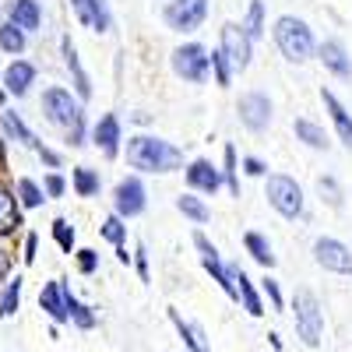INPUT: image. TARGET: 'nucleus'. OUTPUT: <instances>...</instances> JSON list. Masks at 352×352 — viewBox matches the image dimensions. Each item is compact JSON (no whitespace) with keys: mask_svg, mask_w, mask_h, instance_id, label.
<instances>
[{"mask_svg":"<svg viewBox=\"0 0 352 352\" xmlns=\"http://www.w3.org/2000/svg\"><path fill=\"white\" fill-rule=\"evenodd\" d=\"M18 300H21V278L14 275L8 282V289H4V300H0V317H11L18 310Z\"/></svg>","mask_w":352,"mask_h":352,"instance_id":"72a5a7b5","label":"nucleus"},{"mask_svg":"<svg viewBox=\"0 0 352 352\" xmlns=\"http://www.w3.org/2000/svg\"><path fill=\"white\" fill-rule=\"evenodd\" d=\"M11 21L18 28H25V32H36V28L43 25V8H39V0H14V4L8 8Z\"/></svg>","mask_w":352,"mask_h":352,"instance_id":"aec40b11","label":"nucleus"},{"mask_svg":"<svg viewBox=\"0 0 352 352\" xmlns=\"http://www.w3.org/2000/svg\"><path fill=\"white\" fill-rule=\"evenodd\" d=\"M67 310H71V317L78 320V328H96V314L88 310L85 303H78L74 296H67Z\"/></svg>","mask_w":352,"mask_h":352,"instance_id":"4c0bfd02","label":"nucleus"},{"mask_svg":"<svg viewBox=\"0 0 352 352\" xmlns=\"http://www.w3.org/2000/svg\"><path fill=\"white\" fill-rule=\"evenodd\" d=\"M71 8L78 14V21L92 32H109V11L106 0H71Z\"/></svg>","mask_w":352,"mask_h":352,"instance_id":"ddd939ff","label":"nucleus"},{"mask_svg":"<svg viewBox=\"0 0 352 352\" xmlns=\"http://www.w3.org/2000/svg\"><path fill=\"white\" fill-rule=\"evenodd\" d=\"M78 268H81V275H92L99 268V254L96 250H78Z\"/></svg>","mask_w":352,"mask_h":352,"instance_id":"ea45409f","label":"nucleus"},{"mask_svg":"<svg viewBox=\"0 0 352 352\" xmlns=\"http://www.w3.org/2000/svg\"><path fill=\"white\" fill-rule=\"evenodd\" d=\"M320 102H324V109L331 113V120H335V127H338L342 144H349V148H352V116H349V109L335 99V92H328V88H320Z\"/></svg>","mask_w":352,"mask_h":352,"instance_id":"6ab92c4d","label":"nucleus"},{"mask_svg":"<svg viewBox=\"0 0 352 352\" xmlns=\"http://www.w3.org/2000/svg\"><path fill=\"white\" fill-rule=\"evenodd\" d=\"M4 131L14 138V141H21L25 148H39V141H36V134L28 131L25 124H21V116L18 113H4Z\"/></svg>","mask_w":352,"mask_h":352,"instance_id":"cd10ccee","label":"nucleus"},{"mask_svg":"<svg viewBox=\"0 0 352 352\" xmlns=\"http://www.w3.org/2000/svg\"><path fill=\"white\" fill-rule=\"evenodd\" d=\"M21 226V212H18V197L0 184V236H8Z\"/></svg>","mask_w":352,"mask_h":352,"instance_id":"5701e85b","label":"nucleus"},{"mask_svg":"<svg viewBox=\"0 0 352 352\" xmlns=\"http://www.w3.org/2000/svg\"><path fill=\"white\" fill-rule=\"evenodd\" d=\"M236 113H240V124L247 131L261 134L264 127H268V120H272V99L264 96V92H247V96H240Z\"/></svg>","mask_w":352,"mask_h":352,"instance_id":"1a4fd4ad","label":"nucleus"},{"mask_svg":"<svg viewBox=\"0 0 352 352\" xmlns=\"http://www.w3.org/2000/svg\"><path fill=\"white\" fill-rule=\"evenodd\" d=\"M0 278H4V261H0Z\"/></svg>","mask_w":352,"mask_h":352,"instance_id":"09e8293b","label":"nucleus"},{"mask_svg":"<svg viewBox=\"0 0 352 352\" xmlns=\"http://www.w3.org/2000/svg\"><path fill=\"white\" fill-rule=\"evenodd\" d=\"M296 331L303 338V345H317L320 342V331H324V314H320L314 292H296Z\"/></svg>","mask_w":352,"mask_h":352,"instance_id":"20e7f679","label":"nucleus"},{"mask_svg":"<svg viewBox=\"0 0 352 352\" xmlns=\"http://www.w3.org/2000/svg\"><path fill=\"white\" fill-rule=\"evenodd\" d=\"M222 53H226L232 74L247 71V64H250V36L243 32V25H236V21L222 25Z\"/></svg>","mask_w":352,"mask_h":352,"instance_id":"6e6552de","label":"nucleus"},{"mask_svg":"<svg viewBox=\"0 0 352 352\" xmlns=\"http://www.w3.org/2000/svg\"><path fill=\"white\" fill-rule=\"evenodd\" d=\"M243 169H247V176H264V173H268V169H264V162H261V159H254V155H247V159H243Z\"/></svg>","mask_w":352,"mask_h":352,"instance_id":"c03bdc74","label":"nucleus"},{"mask_svg":"<svg viewBox=\"0 0 352 352\" xmlns=\"http://www.w3.org/2000/svg\"><path fill=\"white\" fill-rule=\"evenodd\" d=\"M43 113H46V120L56 124V127H71L81 120V106L71 99L67 88H46L43 92Z\"/></svg>","mask_w":352,"mask_h":352,"instance_id":"423d86ee","label":"nucleus"},{"mask_svg":"<svg viewBox=\"0 0 352 352\" xmlns=\"http://www.w3.org/2000/svg\"><path fill=\"white\" fill-rule=\"evenodd\" d=\"M194 243H197V250H201V261H204V268L212 272V278L222 285V292L226 296H232V300H240V289H236V282L229 278V268L222 264V257H219V250L208 243V236L204 232H194Z\"/></svg>","mask_w":352,"mask_h":352,"instance_id":"9b49d317","label":"nucleus"},{"mask_svg":"<svg viewBox=\"0 0 352 352\" xmlns=\"http://www.w3.org/2000/svg\"><path fill=\"white\" fill-rule=\"evenodd\" d=\"M92 138H96V144L102 148V155H106V159H116V152H120V120H116L113 113H106L102 120L96 124Z\"/></svg>","mask_w":352,"mask_h":352,"instance_id":"2eb2a0df","label":"nucleus"},{"mask_svg":"<svg viewBox=\"0 0 352 352\" xmlns=\"http://www.w3.org/2000/svg\"><path fill=\"white\" fill-rule=\"evenodd\" d=\"M39 155H43V162H46V166H53V169L60 166V155H56V152H50V148H43V144H39Z\"/></svg>","mask_w":352,"mask_h":352,"instance_id":"49530a36","label":"nucleus"},{"mask_svg":"<svg viewBox=\"0 0 352 352\" xmlns=\"http://www.w3.org/2000/svg\"><path fill=\"white\" fill-rule=\"evenodd\" d=\"M116 257H120V261H124V264H127V261H131V254H127V243H124V247H116Z\"/></svg>","mask_w":352,"mask_h":352,"instance_id":"de8ad7c7","label":"nucleus"},{"mask_svg":"<svg viewBox=\"0 0 352 352\" xmlns=\"http://www.w3.org/2000/svg\"><path fill=\"white\" fill-rule=\"evenodd\" d=\"M226 268H229V278L236 282V289H240V300H243V310H247L250 317H261V314H264V303H261V296H257V289L250 285L247 272H243V268H236V264H226Z\"/></svg>","mask_w":352,"mask_h":352,"instance_id":"a211bd4d","label":"nucleus"},{"mask_svg":"<svg viewBox=\"0 0 352 352\" xmlns=\"http://www.w3.org/2000/svg\"><path fill=\"white\" fill-rule=\"evenodd\" d=\"M268 201H272V208L278 215H285V219H300L303 215V190L285 173L268 176Z\"/></svg>","mask_w":352,"mask_h":352,"instance_id":"7ed1b4c3","label":"nucleus"},{"mask_svg":"<svg viewBox=\"0 0 352 352\" xmlns=\"http://www.w3.org/2000/svg\"><path fill=\"white\" fill-rule=\"evenodd\" d=\"M0 102H4V88H0Z\"/></svg>","mask_w":352,"mask_h":352,"instance_id":"8fccbe9b","label":"nucleus"},{"mask_svg":"<svg viewBox=\"0 0 352 352\" xmlns=\"http://www.w3.org/2000/svg\"><path fill=\"white\" fill-rule=\"evenodd\" d=\"M53 240H56V247H60L64 254L74 250V229L67 226V219H56L53 222Z\"/></svg>","mask_w":352,"mask_h":352,"instance_id":"f704fd0d","label":"nucleus"},{"mask_svg":"<svg viewBox=\"0 0 352 352\" xmlns=\"http://www.w3.org/2000/svg\"><path fill=\"white\" fill-rule=\"evenodd\" d=\"M134 264H138L141 282H148V257H144V247H138V250H134Z\"/></svg>","mask_w":352,"mask_h":352,"instance_id":"37998d69","label":"nucleus"},{"mask_svg":"<svg viewBox=\"0 0 352 352\" xmlns=\"http://www.w3.org/2000/svg\"><path fill=\"white\" fill-rule=\"evenodd\" d=\"M113 204H116V215L120 219H134L144 212V184L138 176H127V180L116 184V194H113Z\"/></svg>","mask_w":352,"mask_h":352,"instance_id":"f8f14e48","label":"nucleus"},{"mask_svg":"<svg viewBox=\"0 0 352 352\" xmlns=\"http://www.w3.org/2000/svg\"><path fill=\"white\" fill-rule=\"evenodd\" d=\"M74 190H78V197H96L99 194V173L88 166H78L74 169Z\"/></svg>","mask_w":352,"mask_h":352,"instance_id":"c85d7f7f","label":"nucleus"},{"mask_svg":"<svg viewBox=\"0 0 352 352\" xmlns=\"http://www.w3.org/2000/svg\"><path fill=\"white\" fill-rule=\"evenodd\" d=\"M222 180L229 184L232 197H240V176H236V148L226 144V169H222Z\"/></svg>","mask_w":352,"mask_h":352,"instance_id":"473e14b6","label":"nucleus"},{"mask_svg":"<svg viewBox=\"0 0 352 352\" xmlns=\"http://www.w3.org/2000/svg\"><path fill=\"white\" fill-rule=\"evenodd\" d=\"M187 184H190L194 190L215 194V190L222 187V173H219L208 159H194V162L187 166Z\"/></svg>","mask_w":352,"mask_h":352,"instance_id":"4468645a","label":"nucleus"},{"mask_svg":"<svg viewBox=\"0 0 352 352\" xmlns=\"http://www.w3.org/2000/svg\"><path fill=\"white\" fill-rule=\"evenodd\" d=\"M275 43H278L282 56H285V60H292V64L310 60V53H314V36H310L307 21L292 18V14H285V18L275 21Z\"/></svg>","mask_w":352,"mask_h":352,"instance_id":"f03ea898","label":"nucleus"},{"mask_svg":"<svg viewBox=\"0 0 352 352\" xmlns=\"http://www.w3.org/2000/svg\"><path fill=\"white\" fill-rule=\"evenodd\" d=\"M208 60H212L215 81H219L222 88H229V81H232V67H229V60H226V53H222V50H215V53L208 56Z\"/></svg>","mask_w":352,"mask_h":352,"instance_id":"e433bc0d","label":"nucleus"},{"mask_svg":"<svg viewBox=\"0 0 352 352\" xmlns=\"http://www.w3.org/2000/svg\"><path fill=\"white\" fill-rule=\"evenodd\" d=\"M208 50L204 46H197V43H187V46H180V50H173V71L180 74L184 81H194V85H201L204 78H208Z\"/></svg>","mask_w":352,"mask_h":352,"instance_id":"0eeeda50","label":"nucleus"},{"mask_svg":"<svg viewBox=\"0 0 352 352\" xmlns=\"http://www.w3.org/2000/svg\"><path fill=\"white\" fill-rule=\"evenodd\" d=\"M36 247H39V240L32 236V232H28V240H25V261H28V264L36 261Z\"/></svg>","mask_w":352,"mask_h":352,"instance_id":"a18cd8bd","label":"nucleus"},{"mask_svg":"<svg viewBox=\"0 0 352 352\" xmlns=\"http://www.w3.org/2000/svg\"><path fill=\"white\" fill-rule=\"evenodd\" d=\"M102 236H106L113 247H124V243H127V226H124V219H120V215H109V219L102 222Z\"/></svg>","mask_w":352,"mask_h":352,"instance_id":"7c9ffc66","label":"nucleus"},{"mask_svg":"<svg viewBox=\"0 0 352 352\" xmlns=\"http://www.w3.org/2000/svg\"><path fill=\"white\" fill-rule=\"evenodd\" d=\"M320 60H324V67H328L331 74H338V78H349V74H352V60L345 56V46L335 43V39L320 43Z\"/></svg>","mask_w":352,"mask_h":352,"instance_id":"412c9836","label":"nucleus"},{"mask_svg":"<svg viewBox=\"0 0 352 352\" xmlns=\"http://www.w3.org/2000/svg\"><path fill=\"white\" fill-rule=\"evenodd\" d=\"M43 187H46V194H50V197H60V194L67 190L64 176H56V173H50V176H46V180H43Z\"/></svg>","mask_w":352,"mask_h":352,"instance_id":"a19ab883","label":"nucleus"},{"mask_svg":"<svg viewBox=\"0 0 352 352\" xmlns=\"http://www.w3.org/2000/svg\"><path fill=\"white\" fill-rule=\"evenodd\" d=\"M127 162L141 173H173L184 166V152L176 144L162 141V138H148L138 134L127 141Z\"/></svg>","mask_w":352,"mask_h":352,"instance_id":"f257e3e1","label":"nucleus"},{"mask_svg":"<svg viewBox=\"0 0 352 352\" xmlns=\"http://www.w3.org/2000/svg\"><path fill=\"white\" fill-rule=\"evenodd\" d=\"M162 18L173 32H194V28L208 18V0H169Z\"/></svg>","mask_w":352,"mask_h":352,"instance_id":"39448f33","label":"nucleus"},{"mask_svg":"<svg viewBox=\"0 0 352 352\" xmlns=\"http://www.w3.org/2000/svg\"><path fill=\"white\" fill-rule=\"evenodd\" d=\"M243 32H247L250 39H261V36H264V4H261V0H254V4H250Z\"/></svg>","mask_w":352,"mask_h":352,"instance_id":"2f4dec72","label":"nucleus"},{"mask_svg":"<svg viewBox=\"0 0 352 352\" xmlns=\"http://www.w3.org/2000/svg\"><path fill=\"white\" fill-rule=\"evenodd\" d=\"M292 131H296V138L303 141V144H310V148H328V134L324 131H320L317 124H310V120H296V124H292Z\"/></svg>","mask_w":352,"mask_h":352,"instance_id":"bb28decb","label":"nucleus"},{"mask_svg":"<svg viewBox=\"0 0 352 352\" xmlns=\"http://www.w3.org/2000/svg\"><path fill=\"white\" fill-rule=\"evenodd\" d=\"M18 201L25 204V208H39V204H43V190L32 180H18Z\"/></svg>","mask_w":352,"mask_h":352,"instance_id":"c9c22d12","label":"nucleus"},{"mask_svg":"<svg viewBox=\"0 0 352 352\" xmlns=\"http://www.w3.org/2000/svg\"><path fill=\"white\" fill-rule=\"evenodd\" d=\"M169 320L176 324V331H180V338L187 342V349H190V352H208V349H204V335H201V328L184 324V317L176 314V310H169Z\"/></svg>","mask_w":352,"mask_h":352,"instance_id":"a878e982","label":"nucleus"},{"mask_svg":"<svg viewBox=\"0 0 352 352\" xmlns=\"http://www.w3.org/2000/svg\"><path fill=\"white\" fill-rule=\"evenodd\" d=\"M317 187H320V194H324V201L331 204V208H342V190H338V184L331 180V176H320Z\"/></svg>","mask_w":352,"mask_h":352,"instance_id":"58836bf2","label":"nucleus"},{"mask_svg":"<svg viewBox=\"0 0 352 352\" xmlns=\"http://www.w3.org/2000/svg\"><path fill=\"white\" fill-rule=\"evenodd\" d=\"M32 81H36V67L28 64V60H14V64L8 67V74H4L8 92H11V96H18V99L28 92V85H32Z\"/></svg>","mask_w":352,"mask_h":352,"instance_id":"4be33fe9","label":"nucleus"},{"mask_svg":"<svg viewBox=\"0 0 352 352\" xmlns=\"http://www.w3.org/2000/svg\"><path fill=\"white\" fill-rule=\"evenodd\" d=\"M264 292H268L272 307H275V310H282V289H278V282H275V278H264Z\"/></svg>","mask_w":352,"mask_h":352,"instance_id":"79ce46f5","label":"nucleus"},{"mask_svg":"<svg viewBox=\"0 0 352 352\" xmlns=\"http://www.w3.org/2000/svg\"><path fill=\"white\" fill-rule=\"evenodd\" d=\"M67 296H71V289H67L64 282H50V285L43 289L39 303H43V310H46L53 320H67V317H71V310H67Z\"/></svg>","mask_w":352,"mask_h":352,"instance_id":"dca6fc26","label":"nucleus"},{"mask_svg":"<svg viewBox=\"0 0 352 352\" xmlns=\"http://www.w3.org/2000/svg\"><path fill=\"white\" fill-rule=\"evenodd\" d=\"M176 208H180L190 222H208L212 219V212H208V204H204L201 197H194V194H180V197H176Z\"/></svg>","mask_w":352,"mask_h":352,"instance_id":"393cba45","label":"nucleus"},{"mask_svg":"<svg viewBox=\"0 0 352 352\" xmlns=\"http://www.w3.org/2000/svg\"><path fill=\"white\" fill-rule=\"evenodd\" d=\"M314 257L320 268L328 272H338V275H352V250L342 243V240H331V236H320L314 243Z\"/></svg>","mask_w":352,"mask_h":352,"instance_id":"9d476101","label":"nucleus"},{"mask_svg":"<svg viewBox=\"0 0 352 352\" xmlns=\"http://www.w3.org/2000/svg\"><path fill=\"white\" fill-rule=\"evenodd\" d=\"M0 50L21 53L25 50V28H18L14 21H0Z\"/></svg>","mask_w":352,"mask_h":352,"instance_id":"c756f323","label":"nucleus"},{"mask_svg":"<svg viewBox=\"0 0 352 352\" xmlns=\"http://www.w3.org/2000/svg\"><path fill=\"white\" fill-rule=\"evenodd\" d=\"M60 50H64V64H67V71H71V78H74V92H78L81 99H88V96H92V81H88V74H85V67H81V60H78V50H74L71 36H64Z\"/></svg>","mask_w":352,"mask_h":352,"instance_id":"f3484780","label":"nucleus"},{"mask_svg":"<svg viewBox=\"0 0 352 352\" xmlns=\"http://www.w3.org/2000/svg\"><path fill=\"white\" fill-rule=\"evenodd\" d=\"M243 247H247V254L261 264V268H275V254H272V243L261 236V232H247L243 236Z\"/></svg>","mask_w":352,"mask_h":352,"instance_id":"b1692460","label":"nucleus"}]
</instances>
